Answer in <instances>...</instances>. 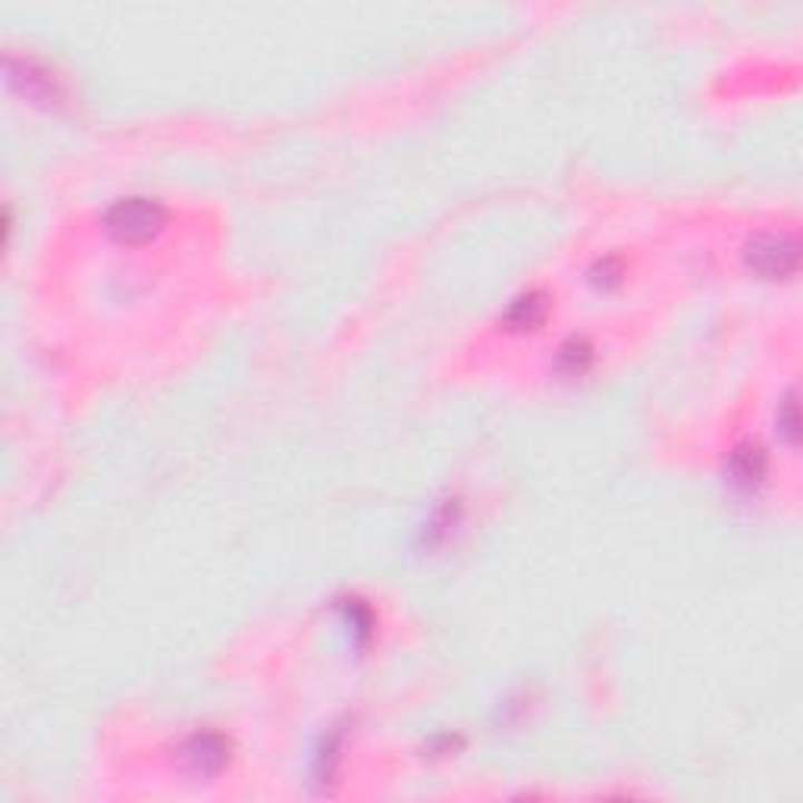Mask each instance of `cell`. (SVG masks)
<instances>
[{
    "label": "cell",
    "instance_id": "obj_1",
    "mask_svg": "<svg viewBox=\"0 0 803 803\" xmlns=\"http://www.w3.org/2000/svg\"><path fill=\"white\" fill-rule=\"evenodd\" d=\"M167 210L155 198H120L117 205L107 207L104 214V229L110 239L120 245H145L164 229Z\"/></svg>",
    "mask_w": 803,
    "mask_h": 803
},
{
    "label": "cell",
    "instance_id": "obj_2",
    "mask_svg": "<svg viewBox=\"0 0 803 803\" xmlns=\"http://www.w3.org/2000/svg\"><path fill=\"white\" fill-rule=\"evenodd\" d=\"M744 261L763 280H791L801 264V245L791 233H760L747 242Z\"/></svg>",
    "mask_w": 803,
    "mask_h": 803
},
{
    "label": "cell",
    "instance_id": "obj_3",
    "mask_svg": "<svg viewBox=\"0 0 803 803\" xmlns=\"http://www.w3.org/2000/svg\"><path fill=\"white\" fill-rule=\"evenodd\" d=\"M183 760H186L188 772H195V775H217V772L226 766V760H229V744H226V737L223 735H214V732H205V735H192L183 744Z\"/></svg>",
    "mask_w": 803,
    "mask_h": 803
},
{
    "label": "cell",
    "instance_id": "obj_4",
    "mask_svg": "<svg viewBox=\"0 0 803 803\" xmlns=\"http://www.w3.org/2000/svg\"><path fill=\"white\" fill-rule=\"evenodd\" d=\"M725 474L735 483L737 490H756L766 474H770V459L763 452V445L756 443H741L728 452V464H725Z\"/></svg>",
    "mask_w": 803,
    "mask_h": 803
},
{
    "label": "cell",
    "instance_id": "obj_5",
    "mask_svg": "<svg viewBox=\"0 0 803 803\" xmlns=\"http://www.w3.org/2000/svg\"><path fill=\"white\" fill-rule=\"evenodd\" d=\"M549 314V295L540 290H530L525 295H518L509 311H506V317H502V324L506 330H512V333H530V330H540L544 321H547Z\"/></svg>",
    "mask_w": 803,
    "mask_h": 803
},
{
    "label": "cell",
    "instance_id": "obj_6",
    "mask_svg": "<svg viewBox=\"0 0 803 803\" xmlns=\"http://www.w3.org/2000/svg\"><path fill=\"white\" fill-rule=\"evenodd\" d=\"M597 359V349L584 336H571L559 345V355H556V368L562 376H581L590 371V364Z\"/></svg>",
    "mask_w": 803,
    "mask_h": 803
},
{
    "label": "cell",
    "instance_id": "obj_7",
    "mask_svg": "<svg viewBox=\"0 0 803 803\" xmlns=\"http://www.w3.org/2000/svg\"><path fill=\"white\" fill-rule=\"evenodd\" d=\"M621 276H625L621 261H616V257H606V261H597V264H594V271H590V283H594L599 292H609V290H616L618 283H621Z\"/></svg>",
    "mask_w": 803,
    "mask_h": 803
},
{
    "label": "cell",
    "instance_id": "obj_8",
    "mask_svg": "<svg viewBox=\"0 0 803 803\" xmlns=\"http://www.w3.org/2000/svg\"><path fill=\"white\" fill-rule=\"evenodd\" d=\"M778 437L787 445L797 443V402H794V393H787L782 399V405H778Z\"/></svg>",
    "mask_w": 803,
    "mask_h": 803
}]
</instances>
